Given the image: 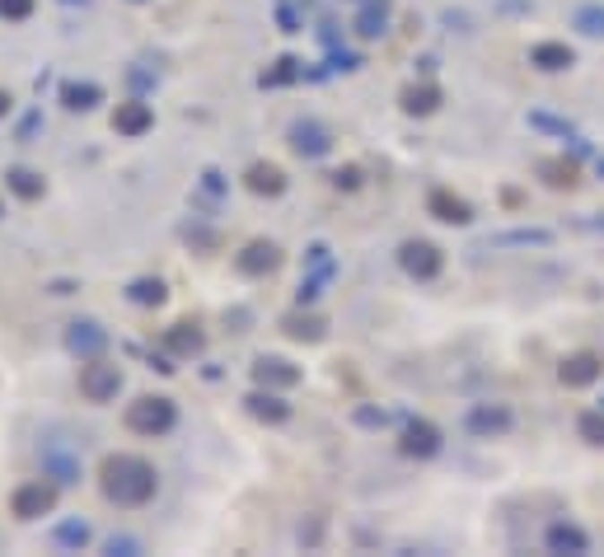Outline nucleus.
Masks as SVG:
<instances>
[{
  "label": "nucleus",
  "instance_id": "nucleus-38",
  "mask_svg": "<svg viewBox=\"0 0 604 557\" xmlns=\"http://www.w3.org/2000/svg\"><path fill=\"white\" fill-rule=\"evenodd\" d=\"M136 5H141V0H136Z\"/></svg>",
  "mask_w": 604,
  "mask_h": 557
},
{
  "label": "nucleus",
  "instance_id": "nucleus-22",
  "mask_svg": "<svg viewBox=\"0 0 604 557\" xmlns=\"http://www.w3.org/2000/svg\"><path fill=\"white\" fill-rule=\"evenodd\" d=\"M5 183H10V193L24 197V201H38V197H43V178H38L33 169H10Z\"/></svg>",
  "mask_w": 604,
  "mask_h": 557
},
{
  "label": "nucleus",
  "instance_id": "nucleus-30",
  "mask_svg": "<svg viewBox=\"0 0 604 557\" xmlns=\"http://www.w3.org/2000/svg\"><path fill=\"white\" fill-rule=\"evenodd\" d=\"M581 436H586L591 445H604V417L600 412H586V417H581Z\"/></svg>",
  "mask_w": 604,
  "mask_h": 557
},
{
  "label": "nucleus",
  "instance_id": "nucleus-35",
  "mask_svg": "<svg viewBox=\"0 0 604 557\" xmlns=\"http://www.w3.org/2000/svg\"><path fill=\"white\" fill-rule=\"evenodd\" d=\"M10 108H14V99H10V94H5V90H0V117H5V113H10Z\"/></svg>",
  "mask_w": 604,
  "mask_h": 557
},
{
  "label": "nucleus",
  "instance_id": "nucleus-33",
  "mask_svg": "<svg viewBox=\"0 0 604 557\" xmlns=\"http://www.w3.org/2000/svg\"><path fill=\"white\" fill-rule=\"evenodd\" d=\"M332 183H338V188H357V169H338Z\"/></svg>",
  "mask_w": 604,
  "mask_h": 557
},
{
  "label": "nucleus",
  "instance_id": "nucleus-1",
  "mask_svg": "<svg viewBox=\"0 0 604 557\" xmlns=\"http://www.w3.org/2000/svg\"><path fill=\"white\" fill-rule=\"evenodd\" d=\"M99 487L113 506H145L160 492V473L141 455H108L99 468Z\"/></svg>",
  "mask_w": 604,
  "mask_h": 557
},
{
  "label": "nucleus",
  "instance_id": "nucleus-5",
  "mask_svg": "<svg viewBox=\"0 0 604 557\" xmlns=\"http://www.w3.org/2000/svg\"><path fill=\"white\" fill-rule=\"evenodd\" d=\"M52 506H56V483L47 478V473L38 483H24L14 492V501H10V510L19 515V520H38V515H47Z\"/></svg>",
  "mask_w": 604,
  "mask_h": 557
},
{
  "label": "nucleus",
  "instance_id": "nucleus-2",
  "mask_svg": "<svg viewBox=\"0 0 604 557\" xmlns=\"http://www.w3.org/2000/svg\"><path fill=\"white\" fill-rule=\"evenodd\" d=\"M178 422V412L169 398H155V394H145L127 407V426L136 431V436H164V431H174Z\"/></svg>",
  "mask_w": 604,
  "mask_h": 557
},
{
  "label": "nucleus",
  "instance_id": "nucleus-31",
  "mask_svg": "<svg viewBox=\"0 0 604 557\" xmlns=\"http://www.w3.org/2000/svg\"><path fill=\"white\" fill-rule=\"evenodd\" d=\"M103 548H108L113 557H117V553H122V557H132V553H141V539H132V534H113V539L103 544Z\"/></svg>",
  "mask_w": 604,
  "mask_h": 557
},
{
  "label": "nucleus",
  "instance_id": "nucleus-8",
  "mask_svg": "<svg viewBox=\"0 0 604 557\" xmlns=\"http://www.w3.org/2000/svg\"><path fill=\"white\" fill-rule=\"evenodd\" d=\"M151 127H155L151 103H141V99H132V103H117V113H113V132H122V136H145Z\"/></svg>",
  "mask_w": 604,
  "mask_h": 557
},
{
  "label": "nucleus",
  "instance_id": "nucleus-26",
  "mask_svg": "<svg viewBox=\"0 0 604 557\" xmlns=\"http://www.w3.org/2000/svg\"><path fill=\"white\" fill-rule=\"evenodd\" d=\"M290 80H300V61H296V56H281L277 66L263 75V85H272V90H277V85H290Z\"/></svg>",
  "mask_w": 604,
  "mask_h": 557
},
{
  "label": "nucleus",
  "instance_id": "nucleus-6",
  "mask_svg": "<svg viewBox=\"0 0 604 557\" xmlns=\"http://www.w3.org/2000/svg\"><path fill=\"white\" fill-rule=\"evenodd\" d=\"M66 352L80 356V361H94V356L108 352V333H103L94 319H80V323L66 328Z\"/></svg>",
  "mask_w": 604,
  "mask_h": 557
},
{
  "label": "nucleus",
  "instance_id": "nucleus-20",
  "mask_svg": "<svg viewBox=\"0 0 604 557\" xmlns=\"http://www.w3.org/2000/svg\"><path fill=\"white\" fill-rule=\"evenodd\" d=\"M52 539H56V548H71V553H80V548H85V544L94 539V529H90L85 520H61Z\"/></svg>",
  "mask_w": 604,
  "mask_h": 557
},
{
  "label": "nucleus",
  "instance_id": "nucleus-18",
  "mask_svg": "<svg viewBox=\"0 0 604 557\" xmlns=\"http://www.w3.org/2000/svg\"><path fill=\"white\" fill-rule=\"evenodd\" d=\"M548 548H553V553H586L591 539H586L576 525H553V529H548Z\"/></svg>",
  "mask_w": 604,
  "mask_h": 557
},
{
  "label": "nucleus",
  "instance_id": "nucleus-14",
  "mask_svg": "<svg viewBox=\"0 0 604 557\" xmlns=\"http://www.w3.org/2000/svg\"><path fill=\"white\" fill-rule=\"evenodd\" d=\"M164 347H169V352H178V356H197L202 347H206V338H202L197 323H174L169 333H164Z\"/></svg>",
  "mask_w": 604,
  "mask_h": 557
},
{
  "label": "nucleus",
  "instance_id": "nucleus-13",
  "mask_svg": "<svg viewBox=\"0 0 604 557\" xmlns=\"http://www.w3.org/2000/svg\"><path fill=\"white\" fill-rule=\"evenodd\" d=\"M61 103H66L71 113H90L103 103V90L94 80H66V85H61Z\"/></svg>",
  "mask_w": 604,
  "mask_h": 557
},
{
  "label": "nucleus",
  "instance_id": "nucleus-16",
  "mask_svg": "<svg viewBox=\"0 0 604 557\" xmlns=\"http://www.w3.org/2000/svg\"><path fill=\"white\" fill-rule=\"evenodd\" d=\"M511 426V412L506 407H473L469 412V431H478V436H496V431Z\"/></svg>",
  "mask_w": 604,
  "mask_h": 557
},
{
  "label": "nucleus",
  "instance_id": "nucleus-4",
  "mask_svg": "<svg viewBox=\"0 0 604 557\" xmlns=\"http://www.w3.org/2000/svg\"><path fill=\"white\" fill-rule=\"evenodd\" d=\"M43 473L56 487L80 483V450L71 441H43Z\"/></svg>",
  "mask_w": 604,
  "mask_h": 557
},
{
  "label": "nucleus",
  "instance_id": "nucleus-27",
  "mask_svg": "<svg viewBox=\"0 0 604 557\" xmlns=\"http://www.w3.org/2000/svg\"><path fill=\"white\" fill-rule=\"evenodd\" d=\"M286 333L300 338V342H315V338H324V323L319 319H305V314H290L286 319Z\"/></svg>",
  "mask_w": 604,
  "mask_h": 557
},
{
  "label": "nucleus",
  "instance_id": "nucleus-28",
  "mask_svg": "<svg viewBox=\"0 0 604 557\" xmlns=\"http://www.w3.org/2000/svg\"><path fill=\"white\" fill-rule=\"evenodd\" d=\"M436 103H441V94H436L431 85H422V90H408V94H403V108H408V113H431Z\"/></svg>",
  "mask_w": 604,
  "mask_h": 557
},
{
  "label": "nucleus",
  "instance_id": "nucleus-21",
  "mask_svg": "<svg viewBox=\"0 0 604 557\" xmlns=\"http://www.w3.org/2000/svg\"><path fill=\"white\" fill-rule=\"evenodd\" d=\"M600 375V361L595 356H572V361H562V384H591Z\"/></svg>",
  "mask_w": 604,
  "mask_h": 557
},
{
  "label": "nucleus",
  "instance_id": "nucleus-34",
  "mask_svg": "<svg viewBox=\"0 0 604 557\" xmlns=\"http://www.w3.org/2000/svg\"><path fill=\"white\" fill-rule=\"evenodd\" d=\"M33 132H38V113H29V117H24V127H19V141H29Z\"/></svg>",
  "mask_w": 604,
  "mask_h": 557
},
{
  "label": "nucleus",
  "instance_id": "nucleus-24",
  "mask_svg": "<svg viewBox=\"0 0 604 557\" xmlns=\"http://www.w3.org/2000/svg\"><path fill=\"white\" fill-rule=\"evenodd\" d=\"M127 300L132 304H164V281L160 277H141L127 286Z\"/></svg>",
  "mask_w": 604,
  "mask_h": 557
},
{
  "label": "nucleus",
  "instance_id": "nucleus-23",
  "mask_svg": "<svg viewBox=\"0 0 604 557\" xmlns=\"http://www.w3.org/2000/svg\"><path fill=\"white\" fill-rule=\"evenodd\" d=\"M534 66H544V71H567V66H572V47H562V43H539V47H534Z\"/></svg>",
  "mask_w": 604,
  "mask_h": 557
},
{
  "label": "nucleus",
  "instance_id": "nucleus-25",
  "mask_svg": "<svg viewBox=\"0 0 604 557\" xmlns=\"http://www.w3.org/2000/svg\"><path fill=\"white\" fill-rule=\"evenodd\" d=\"M357 33H361V38H380V33H384V0H370V5L361 10Z\"/></svg>",
  "mask_w": 604,
  "mask_h": 557
},
{
  "label": "nucleus",
  "instance_id": "nucleus-12",
  "mask_svg": "<svg viewBox=\"0 0 604 557\" xmlns=\"http://www.w3.org/2000/svg\"><path fill=\"white\" fill-rule=\"evenodd\" d=\"M436 450H441V431H436L431 422H412L403 431V455H418V459H431Z\"/></svg>",
  "mask_w": 604,
  "mask_h": 557
},
{
  "label": "nucleus",
  "instance_id": "nucleus-29",
  "mask_svg": "<svg viewBox=\"0 0 604 557\" xmlns=\"http://www.w3.org/2000/svg\"><path fill=\"white\" fill-rule=\"evenodd\" d=\"M576 29L591 33V38H600V33H604V10H600V5H586V10L576 14Z\"/></svg>",
  "mask_w": 604,
  "mask_h": 557
},
{
  "label": "nucleus",
  "instance_id": "nucleus-7",
  "mask_svg": "<svg viewBox=\"0 0 604 557\" xmlns=\"http://www.w3.org/2000/svg\"><path fill=\"white\" fill-rule=\"evenodd\" d=\"M399 258H403L408 272L422 277V281H431L436 272H441V253H436V244H427V239H408Z\"/></svg>",
  "mask_w": 604,
  "mask_h": 557
},
{
  "label": "nucleus",
  "instance_id": "nucleus-36",
  "mask_svg": "<svg viewBox=\"0 0 604 557\" xmlns=\"http://www.w3.org/2000/svg\"><path fill=\"white\" fill-rule=\"evenodd\" d=\"M66 5H90V0H66Z\"/></svg>",
  "mask_w": 604,
  "mask_h": 557
},
{
  "label": "nucleus",
  "instance_id": "nucleus-37",
  "mask_svg": "<svg viewBox=\"0 0 604 557\" xmlns=\"http://www.w3.org/2000/svg\"><path fill=\"white\" fill-rule=\"evenodd\" d=\"M600 169H604V164H600Z\"/></svg>",
  "mask_w": 604,
  "mask_h": 557
},
{
  "label": "nucleus",
  "instance_id": "nucleus-11",
  "mask_svg": "<svg viewBox=\"0 0 604 557\" xmlns=\"http://www.w3.org/2000/svg\"><path fill=\"white\" fill-rule=\"evenodd\" d=\"M254 380H258V389H290V384L300 380V370L290 365V361H281V356H263L254 365Z\"/></svg>",
  "mask_w": 604,
  "mask_h": 557
},
{
  "label": "nucleus",
  "instance_id": "nucleus-17",
  "mask_svg": "<svg viewBox=\"0 0 604 557\" xmlns=\"http://www.w3.org/2000/svg\"><path fill=\"white\" fill-rule=\"evenodd\" d=\"M248 412H254V417H263V422H286V417H290V407L272 394V389H267V394H263V389H258V394H248Z\"/></svg>",
  "mask_w": 604,
  "mask_h": 557
},
{
  "label": "nucleus",
  "instance_id": "nucleus-15",
  "mask_svg": "<svg viewBox=\"0 0 604 557\" xmlns=\"http://www.w3.org/2000/svg\"><path fill=\"white\" fill-rule=\"evenodd\" d=\"M248 188L258 197H277V193H286V174L277 164H254V169H248Z\"/></svg>",
  "mask_w": 604,
  "mask_h": 557
},
{
  "label": "nucleus",
  "instance_id": "nucleus-19",
  "mask_svg": "<svg viewBox=\"0 0 604 557\" xmlns=\"http://www.w3.org/2000/svg\"><path fill=\"white\" fill-rule=\"evenodd\" d=\"M431 211H436V220H450V225H464V220H469V206H464L460 197H450L445 188L431 193Z\"/></svg>",
  "mask_w": 604,
  "mask_h": 557
},
{
  "label": "nucleus",
  "instance_id": "nucleus-10",
  "mask_svg": "<svg viewBox=\"0 0 604 557\" xmlns=\"http://www.w3.org/2000/svg\"><path fill=\"white\" fill-rule=\"evenodd\" d=\"M290 146H296V155H305V159H319V155L332 150V136L319 127V122H296V127H290Z\"/></svg>",
  "mask_w": 604,
  "mask_h": 557
},
{
  "label": "nucleus",
  "instance_id": "nucleus-3",
  "mask_svg": "<svg viewBox=\"0 0 604 557\" xmlns=\"http://www.w3.org/2000/svg\"><path fill=\"white\" fill-rule=\"evenodd\" d=\"M80 394H85L90 403H113L122 394V370L94 356L85 370H80Z\"/></svg>",
  "mask_w": 604,
  "mask_h": 557
},
{
  "label": "nucleus",
  "instance_id": "nucleus-9",
  "mask_svg": "<svg viewBox=\"0 0 604 557\" xmlns=\"http://www.w3.org/2000/svg\"><path fill=\"white\" fill-rule=\"evenodd\" d=\"M277 262H281V249H277V244H267V239L248 244V249L235 258V267H239L244 277H267V272H272Z\"/></svg>",
  "mask_w": 604,
  "mask_h": 557
},
{
  "label": "nucleus",
  "instance_id": "nucleus-32",
  "mask_svg": "<svg viewBox=\"0 0 604 557\" xmlns=\"http://www.w3.org/2000/svg\"><path fill=\"white\" fill-rule=\"evenodd\" d=\"M33 0H0V19H29Z\"/></svg>",
  "mask_w": 604,
  "mask_h": 557
}]
</instances>
